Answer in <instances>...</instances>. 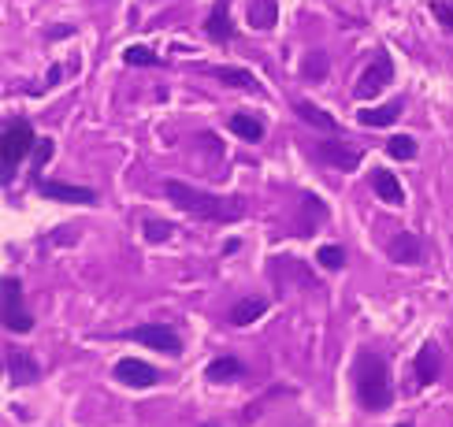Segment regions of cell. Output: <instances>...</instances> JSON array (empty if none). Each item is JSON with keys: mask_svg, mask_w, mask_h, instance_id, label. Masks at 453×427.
Returning <instances> with one entry per match:
<instances>
[{"mask_svg": "<svg viewBox=\"0 0 453 427\" xmlns=\"http://www.w3.org/2000/svg\"><path fill=\"white\" fill-rule=\"evenodd\" d=\"M357 398L364 409H386L394 401L391 390V375L379 353H361L357 357Z\"/></svg>", "mask_w": 453, "mask_h": 427, "instance_id": "cell-2", "label": "cell"}, {"mask_svg": "<svg viewBox=\"0 0 453 427\" xmlns=\"http://www.w3.org/2000/svg\"><path fill=\"white\" fill-rule=\"evenodd\" d=\"M391 82H394V63H391L386 53H379L364 67V75H361V82H357V90H353V93H357V101H371V97H379Z\"/></svg>", "mask_w": 453, "mask_h": 427, "instance_id": "cell-5", "label": "cell"}, {"mask_svg": "<svg viewBox=\"0 0 453 427\" xmlns=\"http://www.w3.org/2000/svg\"><path fill=\"white\" fill-rule=\"evenodd\" d=\"M316 156L323 163H331V168H342V171H353L361 163V149H357V145H349V141H320Z\"/></svg>", "mask_w": 453, "mask_h": 427, "instance_id": "cell-9", "label": "cell"}, {"mask_svg": "<svg viewBox=\"0 0 453 427\" xmlns=\"http://www.w3.org/2000/svg\"><path fill=\"white\" fill-rule=\"evenodd\" d=\"M439 372H442V353H439V346H435V342H424V346H420V353H416V379L427 387V383L439 379Z\"/></svg>", "mask_w": 453, "mask_h": 427, "instance_id": "cell-12", "label": "cell"}, {"mask_svg": "<svg viewBox=\"0 0 453 427\" xmlns=\"http://www.w3.org/2000/svg\"><path fill=\"white\" fill-rule=\"evenodd\" d=\"M231 130H234L238 138H249V141L264 138V126H261V119H253L249 112H234V116H231Z\"/></svg>", "mask_w": 453, "mask_h": 427, "instance_id": "cell-20", "label": "cell"}, {"mask_svg": "<svg viewBox=\"0 0 453 427\" xmlns=\"http://www.w3.org/2000/svg\"><path fill=\"white\" fill-rule=\"evenodd\" d=\"M208 34L216 41H231L234 38V26H231V11H226V0H216L212 15H208Z\"/></svg>", "mask_w": 453, "mask_h": 427, "instance_id": "cell-16", "label": "cell"}, {"mask_svg": "<svg viewBox=\"0 0 453 427\" xmlns=\"http://www.w3.org/2000/svg\"><path fill=\"white\" fill-rule=\"evenodd\" d=\"M401 427H409V423H401Z\"/></svg>", "mask_w": 453, "mask_h": 427, "instance_id": "cell-29", "label": "cell"}, {"mask_svg": "<svg viewBox=\"0 0 453 427\" xmlns=\"http://www.w3.org/2000/svg\"><path fill=\"white\" fill-rule=\"evenodd\" d=\"M0 293H4V327H8V331H15V335H26L30 327H34V316H30L26 305H23V286H19V279H8V275H4Z\"/></svg>", "mask_w": 453, "mask_h": 427, "instance_id": "cell-4", "label": "cell"}, {"mask_svg": "<svg viewBox=\"0 0 453 427\" xmlns=\"http://www.w3.org/2000/svg\"><path fill=\"white\" fill-rule=\"evenodd\" d=\"M38 193L48 201H67V205H93L97 193L89 186H67V183H38Z\"/></svg>", "mask_w": 453, "mask_h": 427, "instance_id": "cell-10", "label": "cell"}, {"mask_svg": "<svg viewBox=\"0 0 453 427\" xmlns=\"http://www.w3.org/2000/svg\"><path fill=\"white\" fill-rule=\"evenodd\" d=\"M386 153H391L394 160H413L416 156V141L409 134H394L391 141H386Z\"/></svg>", "mask_w": 453, "mask_h": 427, "instance_id": "cell-21", "label": "cell"}, {"mask_svg": "<svg viewBox=\"0 0 453 427\" xmlns=\"http://www.w3.org/2000/svg\"><path fill=\"white\" fill-rule=\"evenodd\" d=\"M391 260L394 264H420V256H424V245H420V238L413 234V231H401V234H394V242H391Z\"/></svg>", "mask_w": 453, "mask_h": 427, "instance_id": "cell-11", "label": "cell"}, {"mask_svg": "<svg viewBox=\"0 0 453 427\" xmlns=\"http://www.w3.org/2000/svg\"><path fill=\"white\" fill-rule=\"evenodd\" d=\"M431 11H435V19H439L446 30H453V0H435Z\"/></svg>", "mask_w": 453, "mask_h": 427, "instance_id": "cell-26", "label": "cell"}, {"mask_svg": "<svg viewBox=\"0 0 453 427\" xmlns=\"http://www.w3.org/2000/svg\"><path fill=\"white\" fill-rule=\"evenodd\" d=\"M398 116H401V101L383 104V108H361V112H357L361 126H391Z\"/></svg>", "mask_w": 453, "mask_h": 427, "instance_id": "cell-17", "label": "cell"}, {"mask_svg": "<svg viewBox=\"0 0 453 427\" xmlns=\"http://www.w3.org/2000/svg\"><path fill=\"white\" fill-rule=\"evenodd\" d=\"M4 163H0V178H4V186L15 178V163H19L26 153H30V145H38L34 141V130H30L26 123H11L4 126Z\"/></svg>", "mask_w": 453, "mask_h": 427, "instance_id": "cell-3", "label": "cell"}, {"mask_svg": "<svg viewBox=\"0 0 453 427\" xmlns=\"http://www.w3.org/2000/svg\"><path fill=\"white\" fill-rule=\"evenodd\" d=\"M4 372H8V383L11 387H30V383H38V375H41L38 360L30 357L26 350H19V346H8L4 350Z\"/></svg>", "mask_w": 453, "mask_h": 427, "instance_id": "cell-6", "label": "cell"}, {"mask_svg": "<svg viewBox=\"0 0 453 427\" xmlns=\"http://www.w3.org/2000/svg\"><path fill=\"white\" fill-rule=\"evenodd\" d=\"M316 260H320L323 268H331V271H338V268L346 264V253L338 249V245H323V249L316 253Z\"/></svg>", "mask_w": 453, "mask_h": 427, "instance_id": "cell-23", "label": "cell"}, {"mask_svg": "<svg viewBox=\"0 0 453 427\" xmlns=\"http://www.w3.org/2000/svg\"><path fill=\"white\" fill-rule=\"evenodd\" d=\"M164 190H168V197H171L175 205L190 212V216L216 220V223H234V220L246 216V205H241L238 197H212V193H201L197 186L179 183V178H171Z\"/></svg>", "mask_w": 453, "mask_h": 427, "instance_id": "cell-1", "label": "cell"}, {"mask_svg": "<svg viewBox=\"0 0 453 427\" xmlns=\"http://www.w3.org/2000/svg\"><path fill=\"white\" fill-rule=\"evenodd\" d=\"M212 78L223 82V86H234V90H256V78L246 67H212Z\"/></svg>", "mask_w": 453, "mask_h": 427, "instance_id": "cell-19", "label": "cell"}, {"mask_svg": "<svg viewBox=\"0 0 453 427\" xmlns=\"http://www.w3.org/2000/svg\"><path fill=\"white\" fill-rule=\"evenodd\" d=\"M204 427H212V423H204Z\"/></svg>", "mask_w": 453, "mask_h": 427, "instance_id": "cell-30", "label": "cell"}, {"mask_svg": "<svg viewBox=\"0 0 453 427\" xmlns=\"http://www.w3.org/2000/svg\"><path fill=\"white\" fill-rule=\"evenodd\" d=\"M264 301L261 298H246V301H238L234 308H231V323L234 327H246V323H256V320H261L264 316Z\"/></svg>", "mask_w": 453, "mask_h": 427, "instance_id": "cell-18", "label": "cell"}, {"mask_svg": "<svg viewBox=\"0 0 453 427\" xmlns=\"http://www.w3.org/2000/svg\"><path fill=\"white\" fill-rule=\"evenodd\" d=\"M246 19L253 30H271L275 19H279V4H275V0H249Z\"/></svg>", "mask_w": 453, "mask_h": 427, "instance_id": "cell-15", "label": "cell"}, {"mask_svg": "<svg viewBox=\"0 0 453 427\" xmlns=\"http://www.w3.org/2000/svg\"><path fill=\"white\" fill-rule=\"evenodd\" d=\"M171 234V223H164V220H149L145 223V238L149 242H164Z\"/></svg>", "mask_w": 453, "mask_h": 427, "instance_id": "cell-27", "label": "cell"}, {"mask_svg": "<svg viewBox=\"0 0 453 427\" xmlns=\"http://www.w3.org/2000/svg\"><path fill=\"white\" fill-rule=\"evenodd\" d=\"M123 60L131 63V67H153V63H156V56L149 53V48H141V45L126 48V53H123Z\"/></svg>", "mask_w": 453, "mask_h": 427, "instance_id": "cell-24", "label": "cell"}, {"mask_svg": "<svg viewBox=\"0 0 453 427\" xmlns=\"http://www.w3.org/2000/svg\"><path fill=\"white\" fill-rule=\"evenodd\" d=\"M131 338L141 342V346H149V350H160V353H179L182 350L179 335H175L168 323H141L131 331Z\"/></svg>", "mask_w": 453, "mask_h": 427, "instance_id": "cell-7", "label": "cell"}, {"mask_svg": "<svg viewBox=\"0 0 453 427\" xmlns=\"http://www.w3.org/2000/svg\"><path fill=\"white\" fill-rule=\"evenodd\" d=\"M116 379L126 383V387H134V390H145V387H153L160 379V372L153 364H145V360H138V357H126V360L116 364Z\"/></svg>", "mask_w": 453, "mask_h": 427, "instance_id": "cell-8", "label": "cell"}, {"mask_svg": "<svg viewBox=\"0 0 453 427\" xmlns=\"http://www.w3.org/2000/svg\"><path fill=\"white\" fill-rule=\"evenodd\" d=\"M298 116H301V119H309L312 126H323V130H334V119L327 116V112H320L316 104H305V101H301V104H298Z\"/></svg>", "mask_w": 453, "mask_h": 427, "instance_id": "cell-22", "label": "cell"}, {"mask_svg": "<svg viewBox=\"0 0 453 427\" xmlns=\"http://www.w3.org/2000/svg\"><path fill=\"white\" fill-rule=\"evenodd\" d=\"M204 375H208V383H231V379H241V375H246V364H241L238 357L223 353V357H216L212 364L204 368Z\"/></svg>", "mask_w": 453, "mask_h": 427, "instance_id": "cell-13", "label": "cell"}, {"mask_svg": "<svg viewBox=\"0 0 453 427\" xmlns=\"http://www.w3.org/2000/svg\"><path fill=\"white\" fill-rule=\"evenodd\" d=\"M371 190H376L383 201H391V205H405V190H401V183L391 171H383V168L371 171Z\"/></svg>", "mask_w": 453, "mask_h": 427, "instance_id": "cell-14", "label": "cell"}, {"mask_svg": "<svg viewBox=\"0 0 453 427\" xmlns=\"http://www.w3.org/2000/svg\"><path fill=\"white\" fill-rule=\"evenodd\" d=\"M48 156H53V141H48V138H41V141H38V153H34V175L41 171V163H45Z\"/></svg>", "mask_w": 453, "mask_h": 427, "instance_id": "cell-28", "label": "cell"}, {"mask_svg": "<svg viewBox=\"0 0 453 427\" xmlns=\"http://www.w3.org/2000/svg\"><path fill=\"white\" fill-rule=\"evenodd\" d=\"M323 71H327V56H323V53H312L309 60L301 63V75L305 78H320Z\"/></svg>", "mask_w": 453, "mask_h": 427, "instance_id": "cell-25", "label": "cell"}]
</instances>
